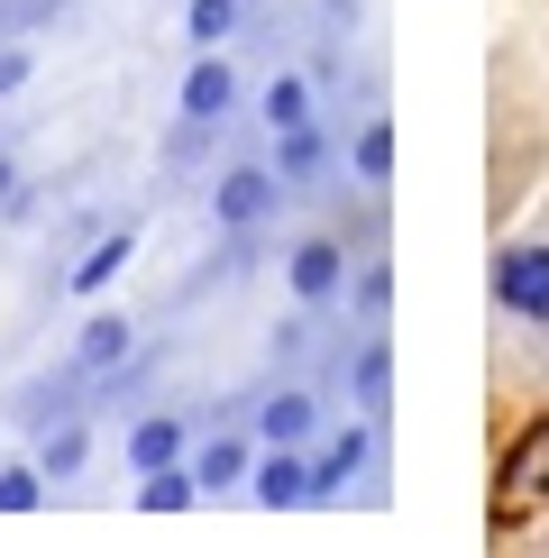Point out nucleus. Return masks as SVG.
Returning a JSON list of instances; mask_svg holds the SVG:
<instances>
[{"label": "nucleus", "mask_w": 549, "mask_h": 558, "mask_svg": "<svg viewBox=\"0 0 549 558\" xmlns=\"http://www.w3.org/2000/svg\"><path fill=\"white\" fill-rule=\"evenodd\" d=\"M284 174H274V166H257V156H229V166L211 174V229H220V275L229 266H239L247 257V247H257L266 239V229H274V211H284Z\"/></svg>", "instance_id": "f257e3e1"}, {"label": "nucleus", "mask_w": 549, "mask_h": 558, "mask_svg": "<svg viewBox=\"0 0 549 558\" xmlns=\"http://www.w3.org/2000/svg\"><path fill=\"white\" fill-rule=\"evenodd\" d=\"M284 284H293V302H312V312L349 302V247H339L330 229H303V239L284 247Z\"/></svg>", "instance_id": "f03ea898"}, {"label": "nucleus", "mask_w": 549, "mask_h": 558, "mask_svg": "<svg viewBox=\"0 0 549 558\" xmlns=\"http://www.w3.org/2000/svg\"><path fill=\"white\" fill-rule=\"evenodd\" d=\"M257 449L266 439L239 422V412H220L211 430H193V476H202V495H229V485H247V468H257Z\"/></svg>", "instance_id": "7ed1b4c3"}, {"label": "nucleus", "mask_w": 549, "mask_h": 558, "mask_svg": "<svg viewBox=\"0 0 549 558\" xmlns=\"http://www.w3.org/2000/svg\"><path fill=\"white\" fill-rule=\"evenodd\" d=\"M129 357H137V320H129V312H91L83 330H74V357H64V376H74V385H83V403H91V385L120 376Z\"/></svg>", "instance_id": "20e7f679"}, {"label": "nucleus", "mask_w": 549, "mask_h": 558, "mask_svg": "<svg viewBox=\"0 0 549 558\" xmlns=\"http://www.w3.org/2000/svg\"><path fill=\"white\" fill-rule=\"evenodd\" d=\"M247 430H257L266 449H303V439L320 430V393L303 376H284L274 393H247Z\"/></svg>", "instance_id": "39448f33"}, {"label": "nucleus", "mask_w": 549, "mask_h": 558, "mask_svg": "<svg viewBox=\"0 0 549 558\" xmlns=\"http://www.w3.org/2000/svg\"><path fill=\"white\" fill-rule=\"evenodd\" d=\"M193 412H174V403H156V412H129V430H120V458H129V476H147V468H174V458H193Z\"/></svg>", "instance_id": "423d86ee"}, {"label": "nucleus", "mask_w": 549, "mask_h": 558, "mask_svg": "<svg viewBox=\"0 0 549 558\" xmlns=\"http://www.w3.org/2000/svg\"><path fill=\"white\" fill-rule=\"evenodd\" d=\"M229 110H239V64H229L220 46H202V56L183 64V92H174V120H202V129H220Z\"/></svg>", "instance_id": "0eeeda50"}, {"label": "nucleus", "mask_w": 549, "mask_h": 558, "mask_svg": "<svg viewBox=\"0 0 549 558\" xmlns=\"http://www.w3.org/2000/svg\"><path fill=\"white\" fill-rule=\"evenodd\" d=\"M532 504H549V422H532L513 439V458H503V504H495V522L513 531Z\"/></svg>", "instance_id": "6e6552de"}, {"label": "nucleus", "mask_w": 549, "mask_h": 558, "mask_svg": "<svg viewBox=\"0 0 549 558\" xmlns=\"http://www.w3.org/2000/svg\"><path fill=\"white\" fill-rule=\"evenodd\" d=\"M247 504H257V513H303V504H312V458L303 449H257Z\"/></svg>", "instance_id": "1a4fd4ad"}, {"label": "nucleus", "mask_w": 549, "mask_h": 558, "mask_svg": "<svg viewBox=\"0 0 549 558\" xmlns=\"http://www.w3.org/2000/svg\"><path fill=\"white\" fill-rule=\"evenodd\" d=\"M495 302L513 320H549V247H503L495 257Z\"/></svg>", "instance_id": "9d476101"}, {"label": "nucleus", "mask_w": 549, "mask_h": 558, "mask_svg": "<svg viewBox=\"0 0 549 558\" xmlns=\"http://www.w3.org/2000/svg\"><path fill=\"white\" fill-rule=\"evenodd\" d=\"M366 458H376V430H366V412H357V422H339V430L312 449V504H339V485H349Z\"/></svg>", "instance_id": "9b49d317"}, {"label": "nucleus", "mask_w": 549, "mask_h": 558, "mask_svg": "<svg viewBox=\"0 0 549 558\" xmlns=\"http://www.w3.org/2000/svg\"><path fill=\"white\" fill-rule=\"evenodd\" d=\"M37 468L56 476V485L91 468V412H56V422H37Z\"/></svg>", "instance_id": "f8f14e48"}, {"label": "nucleus", "mask_w": 549, "mask_h": 558, "mask_svg": "<svg viewBox=\"0 0 549 558\" xmlns=\"http://www.w3.org/2000/svg\"><path fill=\"white\" fill-rule=\"evenodd\" d=\"M129 257H137V229H91V247L64 266V293H101V284H120Z\"/></svg>", "instance_id": "ddd939ff"}, {"label": "nucleus", "mask_w": 549, "mask_h": 558, "mask_svg": "<svg viewBox=\"0 0 549 558\" xmlns=\"http://www.w3.org/2000/svg\"><path fill=\"white\" fill-rule=\"evenodd\" d=\"M274 174H284V193H312V174L330 166V137H320V120H303V129H274V156H266Z\"/></svg>", "instance_id": "4468645a"}, {"label": "nucleus", "mask_w": 549, "mask_h": 558, "mask_svg": "<svg viewBox=\"0 0 549 558\" xmlns=\"http://www.w3.org/2000/svg\"><path fill=\"white\" fill-rule=\"evenodd\" d=\"M349 393H357L366 422L394 403V348H385V330H366V339H357V357H349Z\"/></svg>", "instance_id": "2eb2a0df"}, {"label": "nucleus", "mask_w": 549, "mask_h": 558, "mask_svg": "<svg viewBox=\"0 0 549 558\" xmlns=\"http://www.w3.org/2000/svg\"><path fill=\"white\" fill-rule=\"evenodd\" d=\"M137 504H147V513H193V504H202V476H193V458H174V468H147Z\"/></svg>", "instance_id": "dca6fc26"}, {"label": "nucleus", "mask_w": 549, "mask_h": 558, "mask_svg": "<svg viewBox=\"0 0 549 558\" xmlns=\"http://www.w3.org/2000/svg\"><path fill=\"white\" fill-rule=\"evenodd\" d=\"M257 120H266V129H303V120H312V74H266Z\"/></svg>", "instance_id": "f3484780"}, {"label": "nucleus", "mask_w": 549, "mask_h": 558, "mask_svg": "<svg viewBox=\"0 0 549 558\" xmlns=\"http://www.w3.org/2000/svg\"><path fill=\"white\" fill-rule=\"evenodd\" d=\"M239 19H247V0H183V37H193V56H202V46H229Z\"/></svg>", "instance_id": "a211bd4d"}, {"label": "nucleus", "mask_w": 549, "mask_h": 558, "mask_svg": "<svg viewBox=\"0 0 549 558\" xmlns=\"http://www.w3.org/2000/svg\"><path fill=\"white\" fill-rule=\"evenodd\" d=\"M37 504H46V468H37V458H0V513H37Z\"/></svg>", "instance_id": "6ab92c4d"}, {"label": "nucleus", "mask_w": 549, "mask_h": 558, "mask_svg": "<svg viewBox=\"0 0 549 558\" xmlns=\"http://www.w3.org/2000/svg\"><path fill=\"white\" fill-rule=\"evenodd\" d=\"M349 166H357V183H394V120H366Z\"/></svg>", "instance_id": "aec40b11"}, {"label": "nucleus", "mask_w": 549, "mask_h": 558, "mask_svg": "<svg viewBox=\"0 0 549 558\" xmlns=\"http://www.w3.org/2000/svg\"><path fill=\"white\" fill-rule=\"evenodd\" d=\"M28 83H37V46L28 37H0V101H19Z\"/></svg>", "instance_id": "412c9836"}, {"label": "nucleus", "mask_w": 549, "mask_h": 558, "mask_svg": "<svg viewBox=\"0 0 549 558\" xmlns=\"http://www.w3.org/2000/svg\"><path fill=\"white\" fill-rule=\"evenodd\" d=\"M46 19H56V0H0V37H28Z\"/></svg>", "instance_id": "4be33fe9"}, {"label": "nucleus", "mask_w": 549, "mask_h": 558, "mask_svg": "<svg viewBox=\"0 0 549 558\" xmlns=\"http://www.w3.org/2000/svg\"><path fill=\"white\" fill-rule=\"evenodd\" d=\"M385 293H394V275H385V266H357V312H366V320H385Z\"/></svg>", "instance_id": "5701e85b"}, {"label": "nucleus", "mask_w": 549, "mask_h": 558, "mask_svg": "<svg viewBox=\"0 0 549 558\" xmlns=\"http://www.w3.org/2000/svg\"><path fill=\"white\" fill-rule=\"evenodd\" d=\"M0 211H19V156L0 147Z\"/></svg>", "instance_id": "b1692460"}, {"label": "nucleus", "mask_w": 549, "mask_h": 558, "mask_svg": "<svg viewBox=\"0 0 549 558\" xmlns=\"http://www.w3.org/2000/svg\"><path fill=\"white\" fill-rule=\"evenodd\" d=\"M349 10H357V0H330V19H349Z\"/></svg>", "instance_id": "393cba45"}]
</instances>
